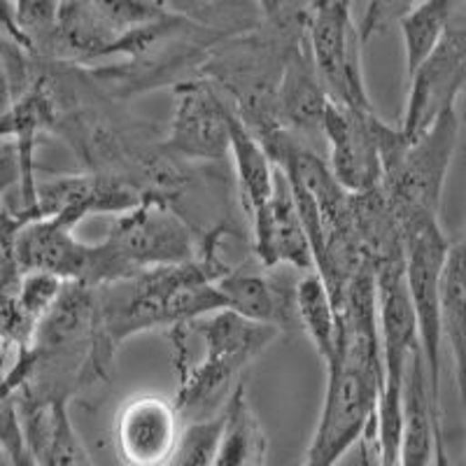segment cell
<instances>
[{"label": "cell", "mask_w": 466, "mask_h": 466, "mask_svg": "<svg viewBox=\"0 0 466 466\" xmlns=\"http://www.w3.org/2000/svg\"><path fill=\"white\" fill-rule=\"evenodd\" d=\"M339 348L327 369L322 415L303 466H336L369 434L382 392V348L376 273L364 270L339 303Z\"/></svg>", "instance_id": "1"}, {"label": "cell", "mask_w": 466, "mask_h": 466, "mask_svg": "<svg viewBox=\"0 0 466 466\" xmlns=\"http://www.w3.org/2000/svg\"><path fill=\"white\" fill-rule=\"evenodd\" d=\"M198 22L161 0H61L45 61L94 64L110 56H143L166 37Z\"/></svg>", "instance_id": "2"}, {"label": "cell", "mask_w": 466, "mask_h": 466, "mask_svg": "<svg viewBox=\"0 0 466 466\" xmlns=\"http://www.w3.org/2000/svg\"><path fill=\"white\" fill-rule=\"evenodd\" d=\"M461 116L457 107L441 112L418 136H406L401 127L382 128L380 189L401 228L439 219L445 177L455 157Z\"/></svg>", "instance_id": "3"}, {"label": "cell", "mask_w": 466, "mask_h": 466, "mask_svg": "<svg viewBox=\"0 0 466 466\" xmlns=\"http://www.w3.org/2000/svg\"><path fill=\"white\" fill-rule=\"evenodd\" d=\"M189 329L203 340L206 352L201 361L180 369V392L173 403L182 418H194L197 422L210 420L206 418L208 410L224 397H231L228 385L245 366L280 339L282 329L276 324L252 322L233 310H219L194 319Z\"/></svg>", "instance_id": "4"}, {"label": "cell", "mask_w": 466, "mask_h": 466, "mask_svg": "<svg viewBox=\"0 0 466 466\" xmlns=\"http://www.w3.org/2000/svg\"><path fill=\"white\" fill-rule=\"evenodd\" d=\"M352 3L355 0H308L301 15L303 40L329 101L373 110L361 66L364 40Z\"/></svg>", "instance_id": "5"}, {"label": "cell", "mask_w": 466, "mask_h": 466, "mask_svg": "<svg viewBox=\"0 0 466 466\" xmlns=\"http://www.w3.org/2000/svg\"><path fill=\"white\" fill-rule=\"evenodd\" d=\"M77 224L64 218L28 219L15 240V261L26 270L52 273L64 282L101 287L136 276V270L116 255L107 240L85 243L75 236Z\"/></svg>", "instance_id": "6"}, {"label": "cell", "mask_w": 466, "mask_h": 466, "mask_svg": "<svg viewBox=\"0 0 466 466\" xmlns=\"http://www.w3.org/2000/svg\"><path fill=\"white\" fill-rule=\"evenodd\" d=\"M106 240L136 273L187 264L203 252V243H198L191 224L170 206L168 198L157 194H147L138 206L116 215Z\"/></svg>", "instance_id": "7"}, {"label": "cell", "mask_w": 466, "mask_h": 466, "mask_svg": "<svg viewBox=\"0 0 466 466\" xmlns=\"http://www.w3.org/2000/svg\"><path fill=\"white\" fill-rule=\"evenodd\" d=\"M175 106L164 152L173 159L219 164L231 157V127L236 107L210 77L180 82L173 89Z\"/></svg>", "instance_id": "8"}, {"label": "cell", "mask_w": 466, "mask_h": 466, "mask_svg": "<svg viewBox=\"0 0 466 466\" xmlns=\"http://www.w3.org/2000/svg\"><path fill=\"white\" fill-rule=\"evenodd\" d=\"M406 245V285L418 319L420 350L430 373L431 392L439 399L441 387V280L451 240L445 238L439 219L420 222L403 231Z\"/></svg>", "instance_id": "9"}, {"label": "cell", "mask_w": 466, "mask_h": 466, "mask_svg": "<svg viewBox=\"0 0 466 466\" xmlns=\"http://www.w3.org/2000/svg\"><path fill=\"white\" fill-rule=\"evenodd\" d=\"M385 124L376 110L329 101L322 119V136L329 145V168L352 194L380 187V140Z\"/></svg>", "instance_id": "10"}, {"label": "cell", "mask_w": 466, "mask_h": 466, "mask_svg": "<svg viewBox=\"0 0 466 466\" xmlns=\"http://www.w3.org/2000/svg\"><path fill=\"white\" fill-rule=\"evenodd\" d=\"M147 191L122 173L86 170L37 180L33 218H64L73 224L91 215H122L138 206Z\"/></svg>", "instance_id": "11"}, {"label": "cell", "mask_w": 466, "mask_h": 466, "mask_svg": "<svg viewBox=\"0 0 466 466\" xmlns=\"http://www.w3.org/2000/svg\"><path fill=\"white\" fill-rule=\"evenodd\" d=\"M255 236V257L264 268L289 266L301 273L315 270L313 245L289 182L278 166L276 189L268 201L249 218Z\"/></svg>", "instance_id": "12"}, {"label": "cell", "mask_w": 466, "mask_h": 466, "mask_svg": "<svg viewBox=\"0 0 466 466\" xmlns=\"http://www.w3.org/2000/svg\"><path fill=\"white\" fill-rule=\"evenodd\" d=\"M180 410L161 397H136L116 418V445L128 466H164L180 443Z\"/></svg>", "instance_id": "13"}, {"label": "cell", "mask_w": 466, "mask_h": 466, "mask_svg": "<svg viewBox=\"0 0 466 466\" xmlns=\"http://www.w3.org/2000/svg\"><path fill=\"white\" fill-rule=\"evenodd\" d=\"M329 96L308 54L306 40L291 45L276 91V119L285 131L322 133Z\"/></svg>", "instance_id": "14"}, {"label": "cell", "mask_w": 466, "mask_h": 466, "mask_svg": "<svg viewBox=\"0 0 466 466\" xmlns=\"http://www.w3.org/2000/svg\"><path fill=\"white\" fill-rule=\"evenodd\" d=\"M222 297L227 299V310L243 315L252 322L276 324L285 331L294 315V291L285 297L280 285L259 270L228 268L218 280Z\"/></svg>", "instance_id": "15"}, {"label": "cell", "mask_w": 466, "mask_h": 466, "mask_svg": "<svg viewBox=\"0 0 466 466\" xmlns=\"http://www.w3.org/2000/svg\"><path fill=\"white\" fill-rule=\"evenodd\" d=\"M268 439L259 418L249 406L245 382L233 387L222 410V430L212 466H264Z\"/></svg>", "instance_id": "16"}, {"label": "cell", "mask_w": 466, "mask_h": 466, "mask_svg": "<svg viewBox=\"0 0 466 466\" xmlns=\"http://www.w3.org/2000/svg\"><path fill=\"white\" fill-rule=\"evenodd\" d=\"M441 334L455 361L457 390L466 408V231L451 243L441 280Z\"/></svg>", "instance_id": "17"}, {"label": "cell", "mask_w": 466, "mask_h": 466, "mask_svg": "<svg viewBox=\"0 0 466 466\" xmlns=\"http://www.w3.org/2000/svg\"><path fill=\"white\" fill-rule=\"evenodd\" d=\"M231 164L238 182L240 206L245 215L252 218L276 189L278 164L270 159L255 133L245 127L238 112L233 116L231 127Z\"/></svg>", "instance_id": "18"}, {"label": "cell", "mask_w": 466, "mask_h": 466, "mask_svg": "<svg viewBox=\"0 0 466 466\" xmlns=\"http://www.w3.org/2000/svg\"><path fill=\"white\" fill-rule=\"evenodd\" d=\"M294 315L322 364L327 366L339 348V313L331 291L318 270L301 273L294 285Z\"/></svg>", "instance_id": "19"}, {"label": "cell", "mask_w": 466, "mask_h": 466, "mask_svg": "<svg viewBox=\"0 0 466 466\" xmlns=\"http://www.w3.org/2000/svg\"><path fill=\"white\" fill-rule=\"evenodd\" d=\"M452 3L455 0H420L418 5L408 12L406 19L399 24L403 35V49H406L408 75H413L436 47Z\"/></svg>", "instance_id": "20"}, {"label": "cell", "mask_w": 466, "mask_h": 466, "mask_svg": "<svg viewBox=\"0 0 466 466\" xmlns=\"http://www.w3.org/2000/svg\"><path fill=\"white\" fill-rule=\"evenodd\" d=\"M61 0H15L16 26L31 56L43 58L52 43Z\"/></svg>", "instance_id": "21"}, {"label": "cell", "mask_w": 466, "mask_h": 466, "mask_svg": "<svg viewBox=\"0 0 466 466\" xmlns=\"http://www.w3.org/2000/svg\"><path fill=\"white\" fill-rule=\"evenodd\" d=\"M33 75H35V56H31L10 37L0 35V115L31 85Z\"/></svg>", "instance_id": "22"}, {"label": "cell", "mask_w": 466, "mask_h": 466, "mask_svg": "<svg viewBox=\"0 0 466 466\" xmlns=\"http://www.w3.org/2000/svg\"><path fill=\"white\" fill-rule=\"evenodd\" d=\"M219 430H222V415L191 422L182 430L180 443L164 466H212Z\"/></svg>", "instance_id": "23"}, {"label": "cell", "mask_w": 466, "mask_h": 466, "mask_svg": "<svg viewBox=\"0 0 466 466\" xmlns=\"http://www.w3.org/2000/svg\"><path fill=\"white\" fill-rule=\"evenodd\" d=\"M418 3L420 0H366L364 15L357 22L360 24L361 40L369 43V40L382 35L392 26H399Z\"/></svg>", "instance_id": "24"}, {"label": "cell", "mask_w": 466, "mask_h": 466, "mask_svg": "<svg viewBox=\"0 0 466 466\" xmlns=\"http://www.w3.org/2000/svg\"><path fill=\"white\" fill-rule=\"evenodd\" d=\"M19 180H22L19 152H16V145L10 140V143L0 145V218L5 212L7 191L19 185Z\"/></svg>", "instance_id": "25"}, {"label": "cell", "mask_w": 466, "mask_h": 466, "mask_svg": "<svg viewBox=\"0 0 466 466\" xmlns=\"http://www.w3.org/2000/svg\"><path fill=\"white\" fill-rule=\"evenodd\" d=\"M28 219L19 218L16 212L7 210L3 212V218H0V276L5 273L7 268L16 264L15 261V240L19 228L26 224Z\"/></svg>", "instance_id": "26"}, {"label": "cell", "mask_w": 466, "mask_h": 466, "mask_svg": "<svg viewBox=\"0 0 466 466\" xmlns=\"http://www.w3.org/2000/svg\"><path fill=\"white\" fill-rule=\"evenodd\" d=\"M161 3L166 7H170L173 12H177V15L189 16V19H194L198 24H201L203 15L212 7L208 0H161Z\"/></svg>", "instance_id": "27"}, {"label": "cell", "mask_w": 466, "mask_h": 466, "mask_svg": "<svg viewBox=\"0 0 466 466\" xmlns=\"http://www.w3.org/2000/svg\"><path fill=\"white\" fill-rule=\"evenodd\" d=\"M259 10L264 12L266 19L276 22V19H282V12L287 7V0H257Z\"/></svg>", "instance_id": "28"}, {"label": "cell", "mask_w": 466, "mask_h": 466, "mask_svg": "<svg viewBox=\"0 0 466 466\" xmlns=\"http://www.w3.org/2000/svg\"><path fill=\"white\" fill-rule=\"evenodd\" d=\"M434 466H452L448 451H445V441L441 434V420L436 422V434H434Z\"/></svg>", "instance_id": "29"}, {"label": "cell", "mask_w": 466, "mask_h": 466, "mask_svg": "<svg viewBox=\"0 0 466 466\" xmlns=\"http://www.w3.org/2000/svg\"><path fill=\"white\" fill-rule=\"evenodd\" d=\"M12 457H15V466H37V461L33 460L31 451H28V445H19L12 451Z\"/></svg>", "instance_id": "30"}, {"label": "cell", "mask_w": 466, "mask_h": 466, "mask_svg": "<svg viewBox=\"0 0 466 466\" xmlns=\"http://www.w3.org/2000/svg\"><path fill=\"white\" fill-rule=\"evenodd\" d=\"M0 466H15V457H12V451L7 448L3 441H0Z\"/></svg>", "instance_id": "31"}, {"label": "cell", "mask_w": 466, "mask_h": 466, "mask_svg": "<svg viewBox=\"0 0 466 466\" xmlns=\"http://www.w3.org/2000/svg\"><path fill=\"white\" fill-rule=\"evenodd\" d=\"M461 122H464L466 124V98H464V106H461Z\"/></svg>", "instance_id": "32"}, {"label": "cell", "mask_w": 466, "mask_h": 466, "mask_svg": "<svg viewBox=\"0 0 466 466\" xmlns=\"http://www.w3.org/2000/svg\"><path fill=\"white\" fill-rule=\"evenodd\" d=\"M208 3H210V5L215 7V5H219V3H222V0H208Z\"/></svg>", "instance_id": "33"}, {"label": "cell", "mask_w": 466, "mask_h": 466, "mask_svg": "<svg viewBox=\"0 0 466 466\" xmlns=\"http://www.w3.org/2000/svg\"><path fill=\"white\" fill-rule=\"evenodd\" d=\"M461 466H466V455H464V464H461Z\"/></svg>", "instance_id": "34"}]
</instances>
